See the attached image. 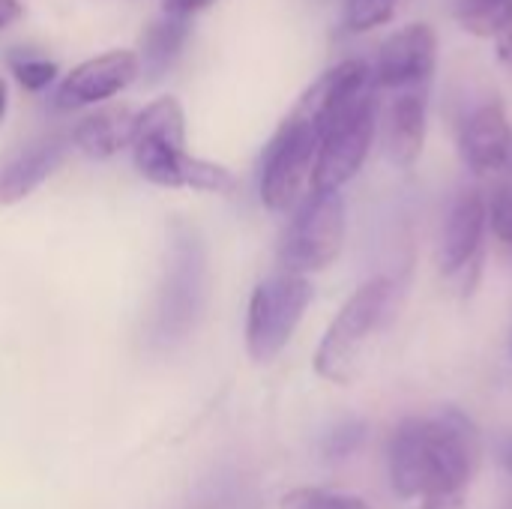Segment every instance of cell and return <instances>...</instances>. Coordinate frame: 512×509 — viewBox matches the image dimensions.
Instances as JSON below:
<instances>
[{"label": "cell", "mask_w": 512, "mask_h": 509, "mask_svg": "<svg viewBox=\"0 0 512 509\" xmlns=\"http://www.w3.org/2000/svg\"><path fill=\"white\" fill-rule=\"evenodd\" d=\"M408 0H345L342 3V30L345 33H369L396 18V12Z\"/></svg>", "instance_id": "18"}, {"label": "cell", "mask_w": 512, "mask_h": 509, "mask_svg": "<svg viewBox=\"0 0 512 509\" xmlns=\"http://www.w3.org/2000/svg\"><path fill=\"white\" fill-rule=\"evenodd\" d=\"M315 288L309 276L279 270L255 285L246 309V354L252 363H273L294 339L303 315L309 312Z\"/></svg>", "instance_id": "5"}, {"label": "cell", "mask_w": 512, "mask_h": 509, "mask_svg": "<svg viewBox=\"0 0 512 509\" xmlns=\"http://www.w3.org/2000/svg\"><path fill=\"white\" fill-rule=\"evenodd\" d=\"M282 509H369L363 498L354 495H336V492H321V489H297L291 492Z\"/></svg>", "instance_id": "20"}, {"label": "cell", "mask_w": 512, "mask_h": 509, "mask_svg": "<svg viewBox=\"0 0 512 509\" xmlns=\"http://www.w3.org/2000/svg\"><path fill=\"white\" fill-rule=\"evenodd\" d=\"M9 69L15 75V81L30 90V93H39L45 90L48 84H54L57 78V63L48 60V57H39V54H12L9 57Z\"/></svg>", "instance_id": "19"}, {"label": "cell", "mask_w": 512, "mask_h": 509, "mask_svg": "<svg viewBox=\"0 0 512 509\" xmlns=\"http://www.w3.org/2000/svg\"><path fill=\"white\" fill-rule=\"evenodd\" d=\"M207 300V252L195 228L186 222H174L168 234V258L162 285L156 294V312H153V342L156 345H174L183 342Z\"/></svg>", "instance_id": "3"}, {"label": "cell", "mask_w": 512, "mask_h": 509, "mask_svg": "<svg viewBox=\"0 0 512 509\" xmlns=\"http://www.w3.org/2000/svg\"><path fill=\"white\" fill-rule=\"evenodd\" d=\"M366 432H369V429H366L363 420H345V423H339V426L324 438V459L342 462V459L354 456V453L363 447Z\"/></svg>", "instance_id": "21"}, {"label": "cell", "mask_w": 512, "mask_h": 509, "mask_svg": "<svg viewBox=\"0 0 512 509\" xmlns=\"http://www.w3.org/2000/svg\"><path fill=\"white\" fill-rule=\"evenodd\" d=\"M501 174H504V177H512V147H510V156H507V165L501 168Z\"/></svg>", "instance_id": "27"}, {"label": "cell", "mask_w": 512, "mask_h": 509, "mask_svg": "<svg viewBox=\"0 0 512 509\" xmlns=\"http://www.w3.org/2000/svg\"><path fill=\"white\" fill-rule=\"evenodd\" d=\"M486 222H489V201L477 186H465L447 213V225H444V240H441V270L447 276L462 273L468 264H474L480 246H483V234H486Z\"/></svg>", "instance_id": "11"}, {"label": "cell", "mask_w": 512, "mask_h": 509, "mask_svg": "<svg viewBox=\"0 0 512 509\" xmlns=\"http://www.w3.org/2000/svg\"><path fill=\"white\" fill-rule=\"evenodd\" d=\"M24 15L21 0H0V30H6L9 24H15Z\"/></svg>", "instance_id": "23"}, {"label": "cell", "mask_w": 512, "mask_h": 509, "mask_svg": "<svg viewBox=\"0 0 512 509\" xmlns=\"http://www.w3.org/2000/svg\"><path fill=\"white\" fill-rule=\"evenodd\" d=\"M345 231V198L339 192L312 189V195L300 204L282 237L279 267L300 276L324 273L342 255Z\"/></svg>", "instance_id": "6"}, {"label": "cell", "mask_w": 512, "mask_h": 509, "mask_svg": "<svg viewBox=\"0 0 512 509\" xmlns=\"http://www.w3.org/2000/svg\"><path fill=\"white\" fill-rule=\"evenodd\" d=\"M438 66V36L429 24H408L384 39L378 48L372 78L378 90H402L432 84Z\"/></svg>", "instance_id": "9"}, {"label": "cell", "mask_w": 512, "mask_h": 509, "mask_svg": "<svg viewBox=\"0 0 512 509\" xmlns=\"http://www.w3.org/2000/svg\"><path fill=\"white\" fill-rule=\"evenodd\" d=\"M315 153H318L315 126L291 111V117L279 126V132L267 144L264 165H261V204L270 213H288L300 204L303 186L312 177Z\"/></svg>", "instance_id": "7"}, {"label": "cell", "mask_w": 512, "mask_h": 509, "mask_svg": "<svg viewBox=\"0 0 512 509\" xmlns=\"http://www.w3.org/2000/svg\"><path fill=\"white\" fill-rule=\"evenodd\" d=\"M480 432L456 408L402 420L387 447L390 486L399 498H462L480 468Z\"/></svg>", "instance_id": "1"}, {"label": "cell", "mask_w": 512, "mask_h": 509, "mask_svg": "<svg viewBox=\"0 0 512 509\" xmlns=\"http://www.w3.org/2000/svg\"><path fill=\"white\" fill-rule=\"evenodd\" d=\"M429 84L396 90L387 111V153L399 168H411L426 144Z\"/></svg>", "instance_id": "13"}, {"label": "cell", "mask_w": 512, "mask_h": 509, "mask_svg": "<svg viewBox=\"0 0 512 509\" xmlns=\"http://www.w3.org/2000/svg\"><path fill=\"white\" fill-rule=\"evenodd\" d=\"M393 297H396L393 279L375 276V279H366L345 300V306L339 309V315L333 318V324L318 342V351L312 360L318 378L330 384H351L360 375L372 342L378 339V333L384 330L390 318Z\"/></svg>", "instance_id": "2"}, {"label": "cell", "mask_w": 512, "mask_h": 509, "mask_svg": "<svg viewBox=\"0 0 512 509\" xmlns=\"http://www.w3.org/2000/svg\"><path fill=\"white\" fill-rule=\"evenodd\" d=\"M213 3H216V0H165L162 9L171 12V15H186V18H192L195 12H201V9H207V6H213Z\"/></svg>", "instance_id": "22"}, {"label": "cell", "mask_w": 512, "mask_h": 509, "mask_svg": "<svg viewBox=\"0 0 512 509\" xmlns=\"http://www.w3.org/2000/svg\"><path fill=\"white\" fill-rule=\"evenodd\" d=\"M378 129V84L357 93L348 105L330 114L318 129V153L312 165V189L342 192L363 168Z\"/></svg>", "instance_id": "4"}, {"label": "cell", "mask_w": 512, "mask_h": 509, "mask_svg": "<svg viewBox=\"0 0 512 509\" xmlns=\"http://www.w3.org/2000/svg\"><path fill=\"white\" fill-rule=\"evenodd\" d=\"M132 120L135 114L126 105L99 108L96 114H87L75 123L69 141L90 159H111L132 144Z\"/></svg>", "instance_id": "14"}, {"label": "cell", "mask_w": 512, "mask_h": 509, "mask_svg": "<svg viewBox=\"0 0 512 509\" xmlns=\"http://www.w3.org/2000/svg\"><path fill=\"white\" fill-rule=\"evenodd\" d=\"M456 21L474 36H498L512 21V0H459Z\"/></svg>", "instance_id": "17"}, {"label": "cell", "mask_w": 512, "mask_h": 509, "mask_svg": "<svg viewBox=\"0 0 512 509\" xmlns=\"http://www.w3.org/2000/svg\"><path fill=\"white\" fill-rule=\"evenodd\" d=\"M504 459H507V468L512 471V441L507 444V450H504Z\"/></svg>", "instance_id": "28"}, {"label": "cell", "mask_w": 512, "mask_h": 509, "mask_svg": "<svg viewBox=\"0 0 512 509\" xmlns=\"http://www.w3.org/2000/svg\"><path fill=\"white\" fill-rule=\"evenodd\" d=\"M459 147L474 174H501V168L507 165V156H510L512 129L507 111L498 99L477 105L465 117Z\"/></svg>", "instance_id": "12"}, {"label": "cell", "mask_w": 512, "mask_h": 509, "mask_svg": "<svg viewBox=\"0 0 512 509\" xmlns=\"http://www.w3.org/2000/svg\"><path fill=\"white\" fill-rule=\"evenodd\" d=\"M495 39H498V54H501V60H504V63H512V21L507 24V30L498 33Z\"/></svg>", "instance_id": "24"}, {"label": "cell", "mask_w": 512, "mask_h": 509, "mask_svg": "<svg viewBox=\"0 0 512 509\" xmlns=\"http://www.w3.org/2000/svg\"><path fill=\"white\" fill-rule=\"evenodd\" d=\"M6 105H9V93H6V81L0 78V123L6 117Z\"/></svg>", "instance_id": "26"}, {"label": "cell", "mask_w": 512, "mask_h": 509, "mask_svg": "<svg viewBox=\"0 0 512 509\" xmlns=\"http://www.w3.org/2000/svg\"><path fill=\"white\" fill-rule=\"evenodd\" d=\"M462 498H426L420 509H459Z\"/></svg>", "instance_id": "25"}, {"label": "cell", "mask_w": 512, "mask_h": 509, "mask_svg": "<svg viewBox=\"0 0 512 509\" xmlns=\"http://www.w3.org/2000/svg\"><path fill=\"white\" fill-rule=\"evenodd\" d=\"M186 39H189V18L186 15L165 12L162 18H156L141 36V51H138L141 72L150 81H159L174 66V60L180 57Z\"/></svg>", "instance_id": "15"}, {"label": "cell", "mask_w": 512, "mask_h": 509, "mask_svg": "<svg viewBox=\"0 0 512 509\" xmlns=\"http://www.w3.org/2000/svg\"><path fill=\"white\" fill-rule=\"evenodd\" d=\"M66 135H42L30 144H21L6 159H0V207L24 201L33 189H39L66 159L69 153Z\"/></svg>", "instance_id": "10"}, {"label": "cell", "mask_w": 512, "mask_h": 509, "mask_svg": "<svg viewBox=\"0 0 512 509\" xmlns=\"http://www.w3.org/2000/svg\"><path fill=\"white\" fill-rule=\"evenodd\" d=\"M132 138H159L174 147H186V114L174 96L150 102L132 120Z\"/></svg>", "instance_id": "16"}, {"label": "cell", "mask_w": 512, "mask_h": 509, "mask_svg": "<svg viewBox=\"0 0 512 509\" xmlns=\"http://www.w3.org/2000/svg\"><path fill=\"white\" fill-rule=\"evenodd\" d=\"M141 75L138 51L129 48H111L105 54H96L84 63H78L54 90V108L72 111L84 105H99L117 93H123L135 78Z\"/></svg>", "instance_id": "8"}]
</instances>
